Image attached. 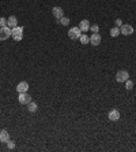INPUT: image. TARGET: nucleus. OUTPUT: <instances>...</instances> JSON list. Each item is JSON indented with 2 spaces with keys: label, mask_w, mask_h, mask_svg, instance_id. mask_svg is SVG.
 <instances>
[{
  "label": "nucleus",
  "mask_w": 136,
  "mask_h": 152,
  "mask_svg": "<svg viewBox=\"0 0 136 152\" xmlns=\"http://www.w3.org/2000/svg\"><path fill=\"white\" fill-rule=\"evenodd\" d=\"M90 44L97 47V45L101 44V34L99 33H93L91 37H90Z\"/></svg>",
  "instance_id": "nucleus-7"
},
{
  "label": "nucleus",
  "mask_w": 136,
  "mask_h": 152,
  "mask_svg": "<svg viewBox=\"0 0 136 152\" xmlns=\"http://www.w3.org/2000/svg\"><path fill=\"white\" fill-rule=\"evenodd\" d=\"M52 14H53V17L56 19H61L64 17V11H63L61 7H53L52 8Z\"/></svg>",
  "instance_id": "nucleus-8"
},
{
  "label": "nucleus",
  "mask_w": 136,
  "mask_h": 152,
  "mask_svg": "<svg viewBox=\"0 0 136 152\" xmlns=\"http://www.w3.org/2000/svg\"><path fill=\"white\" fill-rule=\"evenodd\" d=\"M81 34H82V30L79 26H74V27H71L68 30V37L71 38V40H78V38L81 37Z\"/></svg>",
  "instance_id": "nucleus-1"
},
{
  "label": "nucleus",
  "mask_w": 136,
  "mask_h": 152,
  "mask_svg": "<svg viewBox=\"0 0 136 152\" xmlns=\"http://www.w3.org/2000/svg\"><path fill=\"white\" fill-rule=\"evenodd\" d=\"M114 23H116V26H117V27H120V26L123 25V21H121L120 18H117L116 21H114Z\"/></svg>",
  "instance_id": "nucleus-22"
},
{
  "label": "nucleus",
  "mask_w": 136,
  "mask_h": 152,
  "mask_svg": "<svg viewBox=\"0 0 136 152\" xmlns=\"http://www.w3.org/2000/svg\"><path fill=\"white\" fill-rule=\"evenodd\" d=\"M7 145H8V148H10V149H14V148H15V143H14V141H11V140H8V141H7Z\"/></svg>",
  "instance_id": "nucleus-20"
},
{
  "label": "nucleus",
  "mask_w": 136,
  "mask_h": 152,
  "mask_svg": "<svg viewBox=\"0 0 136 152\" xmlns=\"http://www.w3.org/2000/svg\"><path fill=\"white\" fill-rule=\"evenodd\" d=\"M120 32H121V34H124V36H129V34L133 33V27L131 25H128V23H125V25L120 26Z\"/></svg>",
  "instance_id": "nucleus-6"
},
{
  "label": "nucleus",
  "mask_w": 136,
  "mask_h": 152,
  "mask_svg": "<svg viewBox=\"0 0 136 152\" xmlns=\"http://www.w3.org/2000/svg\"><path fill=\"white\" fill-rule=\"evenodd\" d=\"M4 26H7V19L0 18V27H4Z\"/></svg>",
  "instance_id": "nucleus-21"
},
{
  "label": "nucleus",
  "mask_w": 136,
  "mask_h": 152,
  "mask_svg": "<svg viewBox=\"0 0 136 152\" xmlns=\"http://www.w3.org/2000/svg\"><path fill=\"white\" fill-rule=\"evenodd\" d=\"M82 44H88L90 43V37L87 36V34H81V37H79Z\"/></svg>",
  "instance_id": "nucleus-16"
},
{
  "label": "nucleus",
  "mask_w": 136,
  "mask_h": 152,
  "mask_svg": "<svg viewBox=\"0 0 136 152\" xmlns=\"http://www.w3.org/2000/svg\"><path fill=\"white\" fill-rule=\"evenodd\" d=\"M8 140H10L8 132H7V130H1V132H0V141H1V143H7Z\"/></svg>",
  "instance_id": "nucleus-13"
},
{
  "label": "nucleus",
  "mask_w": 136,
  "mask_h": 152,
  "mask_svg": "<svg viewBox=\"0 0 136 152\" xmlns=\"http://www.w3.org/2000/svg\"><path fill=\"white\" fill-rule=\"evenodd\" d=\"M11 27H8V26H4V27H0V41H4L7 38L11 36Z\"/></svg>",
  "instance_id": "nucleus-3"
},
{
  "label": "nucleus",
  "mask_w": 136,
  "mask_h": 152,
  "mask_svg": "<svg viewBox=\"0 0 136 152\" xmlns=\"http://www.w3.org/2000/svg\"><path fill=\"white\" fill-rule=\"evenodd\" d=\"M37 108H38V106H37V103H34V101L31 100L29 104H27V110L30 111V112H36L37 111Z\"/></svg>",
  "instance_id": "nucleus-14"
},
{
  "label": "nucleus",
  "mask_w": 136,
  "mask_h": 152,
  "mask_svg": "<svg viewBox=\"0 0 136 152\" xmlns=\"http://www.w3.org/2000/svg\"><path fill=\"white\" fill-rule=\"evenodd\" d=\"M11 30H13L11 36L14 37L15 41H20V40L23 38V27H22V26H17V27H14Z\"/></svg>",
  "instance_id": "nucleus-2"
},
{
  "label": "nucleus",
  "mask_w": 136,
  "mask_h": 152,
  "mask_svg": "<svg viewBox=\"0 0 136 152\" xmlns=\"http://www.w3.org/2000/svg\"><path fill=\"white\" fill-rule=\"evenodd\" d=\"M90 30L93 33H98L99 32V26L98 25H91L90 26Z\"/></svg>",
  "instance_id": "nucleus-19"
},
{
  "label": "nucleus",
  "mask_w": 136,
  "mask_h": 152,
  "mask_svg": "<svg viewBox=\"0 0 136 152\" xmlns=\"http://www.w3.org/2000/svg\"><path fill=\"white\" fill-rule=\"evenodd\" d=\"M118 34H121V32H120V27H112L110 29V36L112 37H117Z\"/></svg>",
  "instance_id": "nucleus-15"
},
{
  "label": "nucleus",
  "mask_w": 136,
  "mask_h": 152,
  "mask_svg": "<svg viewBox=\"0 0 136 152\" xmlns=\"http://www.w3.org/2000/svg\"><path fill=\"white\" fill-rule=\"evenodd\" d=\"M132 88H133V81H131V80H127V81H125V89L131 90Z\"/></svg>",
  "instance_id": "nucleus-17"
},
{
  "label": "nucleus",
  "mask_w": 136,
  "mask_h": 152,
  "mask_svg": "<svg viewBox=\"0 0 136 152\" xmlns=\"http://www.w3.org/2000/svg\"><path fill=\"white\" fill-rule=\"evenodd\" d=\"M7 26L8 27H11V29H14V27H17L18 26V19H17V17H10V18L7 19Z\"/></svg>",
  "instance_id": "nucleus-10"
},
{
  "label": "nucleus",
  "mask_w": 136,
  "mask_h": 152,
  "mask_svg": "<svg viewBox=\"0 0 136 152\" xmlns=\"http://www.w3.org/2000/svg\"><path fill=\"white\" fill-rule=\"evenodd\" d=\"M79 27H81L82 32H88L90 30V22L87 19H83V21H81V23H79Z\"/></svg>",
  "instance_id": "nucleus-12"
},
{
  "label": "nucleus",
  "mask_w": 136,
  "mask_h": 152,
  "mask_svg": "<svg viewBox=\"0 0 136 152\" xmlns=\"http://www.w3.org/2000/svg\"><path fill=\"white\" fill-rule=\"evenodd\" d=\"M60 23H61L63 26H67L68 23H69V19H68V18H65V17H63V18L60 19Z\"/></svg>",
  "instance_id": "nucleus-18"
},
{
  "label": "nucleus",
  "mask_w": 136,
  "mask_h": 152,
  "mask_svg": "<svg viewBox=\"0 0 136 152\" xmlns=\"http://www.w3.org/2000/svg\"><path fill=\"white\" fill-rule=\"evenodd\" d=\"M108 117H109V119H110V121L116 122V121L120 119V112H118V110H112Z\"/></svg>",
  "instance_id": "nucleus-11"
},
{
  "label": "nucleus",
  "mask_w": 136,
  "mask_h": 152,
  "mask_svg": "<svg viewBox=\"0 0 136 152\" xmlns=\"http://www.w3.org/2000/svg\"><path fill=\"white\" fill-rule=\"evenodd\" d=\"M17 90H18L19 93H23V92H27L29 90V84L25 82V81H22V82H19L17 85Z\"/></svg>",
  "instance_id": "nucleus-9"
},
{
  "label": "nucleus",
  "mask_w": 136,
  "mask_h": 152,
  "mask_svg": "<svg viewBox=\"0 0 136 152\" xmlns=\"http://www.w3.org/2000/svg\"><path fill=\"white\" fill-rule=\"evenodd\" d=\"M18 100L20 104H29L31 101V96L27 93V92H23V93H19V97H18Z\"/></svg>",
  "instance_id": "nucleus-5"
},
{
  "label": "nucleus",
  "mask_w": 136,
  "mask_h": 152,
  "mask_svg": "<svg viewBox=\"0 0 136 152\" xmlns=\"http://www.w3.org/2000/svg\"><path fill=\"white\" fill-rule=\"evenodd\" d=\"M116 80H117V82H125L127 80H129V73L125 70H120L116 74Z\"/></svg>",
  "instance_id": "nucleus-4"
}]
</instances>
